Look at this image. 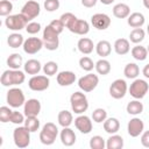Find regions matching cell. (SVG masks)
Segmentation results:
<instances>
[{
    "instance_id": "e0dca14e",
    "label": "cell",
    "mask_w": 149,
    "mask_h": 149,
    "mask_svg": "<svg viewBox=\"0 0 149 149\" xmlns=\"http://www.w3.org/2000/svg\"><path fill=\"white\" fill-rule=\"evenodd\" d=\"M144 130V123L140 118H133L129 120L128 125H127V132L129 134V136L132 137H137L140 136Z\"/></svg>"
},
{
    "instance_id": "60d3db41",
    "label": "cell",
    "mask_w": 149,
    "mask_h": 149,
    "mask_svg": "<svg viewBox=\"0 0 149 149\" xmlns=\"http://www.w3.org/2000/svg\"><path fill=\"white\" fill-rule=\"evenodd\" d=\"M79 66H80V69H83L84 71L90 72V71H92V70L94 69L95 63H93V61H92L90 57L84 56V57H81V58L79 59Z\"/></svg>"
},
{
    "instance_id": "b9f144b4",
    "label": "cell",
    "mask_w": 149,
    "mask_h": 149,
    "mask_svg": "<svg viewBox=\"0 0 149 149\" xmlns=\"http://www.w3.org/2000/svg\"><path fill=\"white\" fill-rule=\"evenodd\" d=\"M13 10V3L10 0H1L0 1V15L1 16H8L10 15Z\"/></svg>"
},
{
    "instance_id": "bcb514c9",
    "label": "cell",
    "mask_w": 149,
    "mask_h": 149,
    "mask_svg": "<svg viewBox=\"0 0 149 149\" xmlns=\"http://www.w3.org/2000/svg\"><path fill=\"white\" fill-rule=\"evenodd\" d=\"M61 21L64 23V26L68 28L76 19H77V16L74 15V14H72V13H70V12H66V13H64V14H62L61 15Z\"/></svg>"
},
{
    "instance_id": "f35d334b",
    "label": "cell",
    "mask_w": 149,
    "mask_h": 149,
    "mask_svg": "<svg viewBox=\"0 0 149 149\" xmlns=\"http://www.w3.org/2000/svg\"><path fill=\"white\" fill-rule=\"evenodd\" d=\"M24 126L31 132H37L38 128H40V120L37 116H26V120H24Z\"/></svg>"
},
{
    "instance_id": "44dd1931",
    "label": "cell",
    "mask_w": 149,
    "mask_h": 149,
    "mask_svg": "<svg viewBox=\"0 0 149 149\" xmlns=\"http://www.w3.org/2000/svg\"><path fill=\"white\" fill-rule=\"evenodd\" d=\"M77 48L78 50L83 54V55H90L93 49H95V45L93 44V41L88 37H81L78 40L77 43Z\"/></svg>"
},
{
    "instance_id": "9f6ffc18",
    "label": "cell",
    "mask_w": 149,
    "mask_h": 149,
    "mask_svg": "<svg viewBox=\"0 0 149 149\" xmlns=\"http://www.w3.org/2000/svg\"><path fill=\"white\" fill-rule=\"evenodd\" d=\"M147 50H148V54H149V44H148V47H147Z\"/></svg>"
},
{
    "instance_id": "3957f363",
    "label": "cell",
    "mask_w": 149,
    "mask_h": 149,
    "mask_svg": "<svg viewBox=\"0 0 149 149\" xmlns=\"http://www.w3.org/2000/svg\"><path fill=\"white\" fill-rule=\"evenodd\" d=\"M70 105H71V109L72 112H74L76 114H83L84 112L87 111L88 108V100L86 98V95L84 94V92L77 91L74 93L71 94L70 97Z\"/></svg>"
},
{
    "instance_id": "52a82bcc",
    "label": "cell",
    "mask_w": 149,
    "mask_h": 149,
    "mask_svg": "<svg viewBox=\"0 0 149 149\" xmlns=\"http://www.w3.org/2000/svg\"><path fill=\"white\" fill-rule=\"evenodd\" d=\"M7 104L13 107V108H19L21 106L24 105L26 102V97L24 93L21 88L19 87H10L7 92V97H6Z\"/></svg>"
},
{
    "instance_id": "8d00e7d4",
    "label": "cell",
    "mask_w": 149,
    "mask_h": 149,
    "mask_svg": "<svg viewBox=\"0 0 149 149\" xmlns=\"http://www.w3.org/2000/svg\"><path fill=\"white\" fill-rule=\"evenodd\" d=\"M42 70H43L44 74H47L48 77L55 76L58 72V64L56 62H54V61H49L42 66Z\"/></svg>"
},
{
    "instance_id": "f1b7e54d",
    "label": "cell",
    "mask_w": 149,
    "mask_h": 149,
    "mask_svg": "<svg viewBox=\"0 0 149 149\" xmlns=\"http://www.w3.org/2000/svg\"><path fill=\"white\" fill-rule=\"evenodd\" d=\"M143 108H144L143 107V104L139 99H135V100H132V101H129L127 104L126 111H127L128 114L136 116V115H139V114H141L143 112Z\"/></svg>"
},
{
    "instance_id": "484cf974",
    "label": "cell",
    "mask_w": 149,
    "mask_h": 149,
    "mask_svg": "<svg viewBox=\"0 0 149 149\" xmlns=\"http://www.w3.org/2000/svg\"><path fill=\"white\" fill-rule=\"evenodd\" d=\"M113 15L118 19H126L130 15V7L123 2L116 3L113 7Z\"/></svg>"
},
{
    "instance_id": "c3c4849f",
    "label": "cell",
    "mask_w": 149,
    "mask_h": 149,
    "mask_svg": "<svg viewBox=\"0 0 149 149\" xmlns=\"http://www.w3.org/2000/svg\"><path fill=\"white\" fill-rule=\"evenodd\" d=\"M52 28H54V30H56L58 34H61L63 30H64V28H65V26H64V23L61 21V19H57V20H52L50 23H49Z\"/></svg>"
},
{
    "instance_id": "ffe728a7",
    "label": "cell",
    "mask_w": 149,
    "mask_h": 149,
    "mask_svg": "<svg viewBox=\"0 0 149 149\" xmlns=\"http://www.w3.org/2000/svg\"><path fill=\"white\" fill-rule=\"evenodd\" d=\"M57 83L59 86H70L76 81V74L72 71H61L57 73Z\"/></svg>"
},
{
    "instance_id": "7a4b0ae2",
    "label": "cell",
    "mask_w": 149,
    "mask_h": 149,
    "mask_svg": "<svg viewBox=\"0 0 149 149\" xmlns=\"http://www.w3.org/2000/svg\"><path fill=\"white\" fill-rule=\"evenodd\" d=\"M58 36H59V34L56 30H54V28L50 24H48L43 29V36H42L44 48L49 51L57 50L59 47V37Z\"/></svg>"
},
{
    "instance_id": "d4e9b609",
    "label": "cell",
    "mask_w": 149,
    "mask_h": 149,
    "mask_svg": "<svg viewBox=\"0 0 149 149\" xmlns=\"http://www.w3.org/2000/svg\"><path fill=\"white\" fill-rule=\"evenodd\" d=\"M114 51L120 56H123V55L128 54L130 51L129 41L127 38H118L114 42Z\"/></svg>"
},
{
    "instance_id": "83f0119b",
    "label": "cell",
    "mask_w": 149,
    "mask_h": 149,
    "mask_svg": "<svg viewBox=\"0 0 149 149\" xmlns=\"http://www.w3.org/2000/svg\"><path fill=\"white\" fill-rule=\"evenodd\" d=\"M106 148L107 149H122L123 148V139L121 135L112 134L106 140Z\"/></svg>"
},
{
    "instance_id": "ee69618b",
    "label": "cell",
    "mask_w": 149,
    "mask_h": 149,
    "mask_svg": "<svg viewBox=\"0 0 149 149\" xmlns=\"http://www.w3.org/2000/svg\"><path fill=\"white\" fill-rule=\"evenodd\" d=\"M24 120H26V115L24 114H22L21 112H19V111H13V113H12V115H10V119H9V121L12 122V123H14V125H22V123H24Z\"/></svg>"
},
{
    "instance_id": "f546056e",
    "label": "cell",
    "mask_w": 149,
    "mask_h": 149,
    "mask_svg": "<svg viewBox=\"0 0 149 149\" xmlns=\"http://www.w3.org/2000/svg\"><path fill=\"white\" fill-rule=\"evenodd\" d=\"M57 121H58V125L62 126V127H70L71 123L73 122V115H72L71 112H69L66 109H63L58 113Z\"/></svg>"
},
{
    "instance_id": "836d02e7",
    "label": "cell",
    "mask_w": 149,
    "mask_h": 149,
    "mask_svg": "<svg viewBox=\"0 0 149 149\" xmlns=\"http://www.w3.org/2000/svg\"><path fill=\"white\" fill-rule=\"evenodd\" d=\"M95 71L98 72V74H101V76H106L111 72V63L105 59V58H101L99 59L97 63H95V66H94Z\"/></svg>"
},
{
    "instance_id": "8992f818",
    "label": "cell",
    "mask_w": 149,
    "mask_h": 149,
    "mask_svg": "<svg viewBox=\"0 0 149 149\" xmlns=\"http://www.w3.org/2000/svg\"><path fill=\"white\" fill-rule=\"evenodd\" d=\"M129 94L134 98V99H142L146 97V94L148 93L149 91V84L144 80V79H140V78H136L134 79V81L130 84L129 88Z\"/></svg>"
},
{
    "instance_id": "1f68e13d",
    "label": "cell",
    "mask_w": 149,
    "mask_h": 149,
    "mask_svg": "<svg viewBox=\"0 0 149 149\" xmlns=\"http://www.w3.org/2000/svg\"><path fill=\"white\" fill-rule=\"evenodd\" d=\"M123 74L128 79H136L140 74V68L136 63H128L123 69Z\"/></svg>"
},
{
    "instance_id": "603a6c76",
    "label": "cell",
    "mask_w": 149,
    "mask_h": 149,
    "mask_svg": "<svg viewBox=\"0 0 149 149\" xmlns=\"http://www.w3.org/2000/svg\"><path fill=\"white\" fill-rule=\"evenodd\" d=\"M102 126H104V130L109 135L116 134L120 129V121L116 118H107L102 122Z\"/></svg>"
},
{
    "instance_id": "e575fe53",
    "label": "cell",
    "mask_w": 149,
    "mask_h": 149,
    "mask_svg": "<svg viewBox=\"0 0 149 149\" xmlns=\"http://www.w3.org/2000/svg\"><path fill=\"white\" fill-rule=\"evenodd\" d=\"M130 52H132V56L136 59V61H144L147 57H148V50H147V48L146 47H143V45H140V44H137V45H135L132 50H130Z\"/></svg>"
},
{
    "instance_id": "4fadbf2b",
    "label": "cell",
    "mask_w": 149,
    "mask_h": 149,
    "mask_svg": "<svg viewBox=\"0 0 149 149\" xmlns=\"http://www.w3.org/2000/svg\"><path fill=\"white\" fill-rule=\"evenodd\" d=\"M43 47H44L43 40H41L38 37H28L27 40H24V43L22 45L23 51L26 54H28V55L37 54Z\"/></svg>"
},
{
    "instance_id": "30bf717a",
    "label": "cell",
    "mask_w": 149,
    "mask_h": 149,
    "mask_svg": "<svg viewBox=\"0 0 149 149\" xmlns=\"http://www.w3.org/2000/svg\"><path fill=\"white\" fill-rule=\"evenodd\" d=\"M99 84V77L94 73H87L78 79V86L83 92H92Z\"/></svg>"
},
{
    "instance_id": "5bb4252c",
    "label": "cell",
    "mask_w": 149,
    "mask_h": 149,
    "mask_svg": "<svg viewBox=\"0 0 149 149\" xmlns=\"http://www.w3.org/2000/svg\"><path fill=\"white\" fill-rule=\"evenodd\" d=\"M111 17L105 13H97L91 16V24L98 30H105L111 26Z\"/></svg>"
},
{
    "instance_id": "277c9868",
    "label": "cell",
    "mask_w": 149,
    "mask_h": 149,
    "mask_svg": "<svg viewBox=\"0 0 149 149\" xmlns=\"http://www.w3.org/2000/svg\"><path fill=\"white\" fill-rule=\"evenodd\" d=\"M58 135V128L54 122H47L40 132V141L44 146H51L55 143Z\"/></svg>"
},
{
    "instance_id": "8fae6325",
    "label": "cell",
    "mask_w": 149,
    "mask_h": 149,
    "mask_svg": "<svg viewBox=\"0 0 149 149\" xmlns=\"http://www.w3.org/2000/svg\"><path fill=\"white\" fill-rule=\"evenodd\" d=\"M40 12H41V6L40 3L36 1V0H29L27 1L22 9H21V14L30 22L31 20H34L35 17H37L40 15Z\"/></svg>"
},
{
    "instance_id": "f6af8a7d",
    "label": "cell",
    "mask_w": 149,
    "mask_h": 149,
    "mask_svg": "<svg viewBox=\"0 0 149 149\" xmlns=\"http://www.w3.org/2000/svg\"><path fill=\"white\" fill-rule=\"evenodd\" d=\"M43 6L47 12H55L59 8L61 3H59V0H44Z\"/></svg>"
},
{
    "instance_id": "ab89813d",
    "label": "cell",
    "mask_w": 149,
    "mask_h": 149,
    "mask_svg": "<svg viewBox=\"0 0 149 149\" xmlns=\"http://www.w3.org/2000/svg\"><path fill=\"white\" fill-rule=\"evenodd\" d=\"M107 119V112L104 108H95L92 112V120L95 123H102Z\"/></svg>"
},
{
    "instance_id": "d6986e66",
    "label": "cell",
    "mask_w": 149,
    "mask_h": 149,
    "mask_svg": "<svg viewBox=\"0 0 149 149\" xmlns=\"http://www.w3.org/2000/svg\"><path fill=\"white\" fill-rule=\"evenodd\" d=\"M59 137H61V142L65 146V147H71L76 143L77 136L76 133L73 132V129H71L70 127H63V129L59 133Z\"/></svg>"
},
{
    "instance_id": "ac0fdd59",
    "label": "cell",
    "mask_w": 149,
    "mask_h": 149,
    "mask_svg": "<svg viewBox=\"0 0 149 149\" xmlns=\"http://www.w3.org/2000/svg\"><path fill=\"white\" fill-rule=\"evenodd\" d=\"M68 29L77 35H86L90 31V23L86 20H81V19H76L69 27Z\"/></svg>"
},
{
    "instance_id": "7bdbcfd3",
    "label": "cell",
    "mask_w": 149,
    "mask_h": 149,
    "mask_svg": "<svg viewBox=\"0 0 149 149\" xmlns=\"http://www.w3.org/2000/svg\"><path fill=\"white\" fill-rule=\"evenodd\" d=\"M13 111L10 109V106H1L0 107V121L2 123L5 122H9V119H10V115H12Z\"/></svg>"
},
{
    "instance_id": "7402d4cb",
    "label": "cell",
    "mask_w": 149,
    "mask_h": 149,
    "mask_svg": "<svg viewBox=\"0 0 149 149\" xmlns=\"http://www.w3.org/2000/svg\"><path fill=\"white\" fill-rule=\"evenodd\" d=\"M23 69L26 73L35 76V74H38V72L42 70V64L40 63V61L31 58V59H28L23 64Z\"/></svg>"
},
{
    "instance_id": "d590c367",
    "label": "cell",
    "mask_w": 149,
    "mask_h": 149,
    "mask_svg": "<svg viewBox=\"0 0 149 149\" xmlns=\"http://www.w3.org/2000/svg\"><path fill=\"white\" fill-rule=\"evenodd\" d=\"M144 37H146V31L142 28H134L129 34V41L135 44H139L140 42H142Z\"/></svg>"
},
{
    "instance_id": "816d5d0a",
    "label": "cell",
    "mask_w": 149,
    "mask_h": 149,
    "mask_svg": "<svg viewBox=\"0 0 149 149\" xmlns=\"http://www.w3.org/2000/svg\"><path fill=\"white\" fill-rule=\"evenodd\" d=\"M142 73H143V76H144L146 78L149 79V64H146V65H144V68L142 69Z\"/></svg>"
},
{
    "instance_id": "7c38bea8",
    "label": "cell",
    "mask_w": 149,
    "mask_h": 149,
    "mask_svg": "<svg viewBox=\"0 0 149 149\" xmlns=\"http://www.w3.org/2000/svg\"><path fill=\"white\" fill-rule=\"evenodd\" d=\"M128 91V86L126 80L115 79L109 86V95L113 99H122Z\"/></svg>"
},
{
    "instance_id": "5b68a950",
    "label": "cell",
    "mask_w": 149,
    "mask_h": 149,
    "mask_svg": "<svg viewBox=\"0 0 149 149\" xmlns=\"http://www.w3.org/2000/svg\"><path fill=\"white\" fill-rule=\"evenodd\" d=\"M30 130L23 125V126H19L14 129L13 132V141H14V144L20 148V149H23V148H27L29 144H30Z\"/></svg>"
},
{
    "instance_id": "2e32d148",
    "label": "cell",
    "mask_w": 149,
    "mask_h": 149,
    "mask_svg": "<svg viewBox=\"0 0 149 149\" xmlns=\"http://www.w3.org/2000/svg\"><path fill=\"white\" fill-rule=\"evenodd\" d=\"M41 102L38 99H28L23 105V114L26 116H37L41 112Z\"/></svg>"
},
{
    "instance_id": "681fc988",
    "label": "cell",
    "mask_w": 149,
    "mask_h": 149,
    "mask_svg": "<svg viewBox=\"0 0 149 149\" xmlns=\"http://www.w3.org/2000/svg\"><path fill=\"white\" fill-rule=\"evenodd\" d=\"M141 144L146 148H149V130H146L141 134Z\"/></svg>"
},
{
    "instance_id": "f907efd6",
    "label": "cell",
    "mask_w": 149,
    "mask_h": 149,
    "mask_svg": "<svg viewBox=\"0 0 149 149\" xmlns=\"http://www.w3.org/2000/svg\"><path fill=\"white\" fill-rule=\"evenodd\" d=\"M80 2H81V5H83L84 7H86V8H92V7H94V6L97 5L98 0H80Z\"/></svg>"
},
{
    "instance_id": "6da1fadb",
    "label": "cell",
    "mask_w": 149,
    "mask_h": 149,
    "mask_svg": "<svg viewBox=\"0 0 149 149\" xmlns=\"http://www.w3.org/2000/svg\"><path fill=\"white\" fill-rule=\"evenodd\" d=\"M26 72L21 71V70H13V69H8L6 71L2 72L1 78H0V83L2 86L5 87H9V86H17L24 83L26 80Z\"/></svg>"
},
{
    "instance_id": "4316f807",
    "label": "cell",
    "mask_w": 149,
    "mask_h": 149,
    "mask_svg": "<svg viewBox=\"0 0 149 149\" xmlns=\"http://www.w3.org/2000/svg\"><path fill=\"white\" fill-rule=\"evenodd\" d=\"M111 51H112V45L106 40H101V41H99L95 44V52L98 54V56H100L102 58L109 56L111 55Z\"/></svg>"
},
{
    "instance_id": "7dc6e473",
    "label": "cell",
    "mask_w": 149,
    "mask_h": 149,
    "mask_svg": "<svg viewBox=\"0 0 149 149\" xmlns=\"http://www.w3.org/2000/svg\"><path fill=\"white\" fill-rule=\"evenodd\" d=\"M26 31L28 33V34H30V35H35V34H37L40 30H41V24L38 23V22H34V21H30L27 26H26Z\"/></svg>"
},
{
    "instance_id": "4dcf8cb0",
    "label": "cell",
    "mask_w": 149,
    "mask_h": 149,
    "mask_svg": "<svg viewBox=\"0 0 149 149\" xmlns=\"http://www.w3.org/2000/svg\"><path fill=\"white\" fill-rule=\"evenodd\" d=\"M7 65L9 69L13 70H20V68L23 65V58L20 54H10L7 58Z\"/></svg>"
},
{
    "instance_id": "f5cc1de1",
    "label": "cell",
    "mask_w": 149,
    "mask_h": 149,
    "mask_svg": "<svg viewBox=\"0 0 149 149\" xmlns=\"http://www.w3.org/2000/svg\"><path fill=\"white\" fill-rule=\"evenodd\" d=\"M102 5H111V3H113L115 0H99Z\"/></svg>"
},
{
    "instance_id": "d6a6232c",
    "label": "cell",
    "mask_w": 149,
    "mask_h": 149,
    "mask_svg": "<svg viewBox=\"0 0 149 149\" xmlns=\"http://www.w3.org/2000/svg\"><path fill=\"white\" fill-rule=\"evenodd\" d=\"M7 43H8V45H9L10 48L16 49V48H20V47L23 45L24 38H23V36H22L21 34H19V33H13V34H10V35L7 37Z\"/></svg>"
},
{
    "instance_id": "74e56055",
    "label": "cell",
    "mask_w": 149,
    "mask_h": 149,
    "mask_svg": "<svg viewBox=\"0 0 149 149\" xmlns=\"http://www.w3.org/2000/svg\"><path fill=\"white\" fill-rule=\"evenodd\" d=\"M90 148L91 149H105L106 141L100 135H94L90 139Z\"/></svg>"
},
{
    "instance_id": "db71d44e",
    "label": "cell",
    "mask_w": 149,
    "mask_h": 149,
    "mask_svg": "<svg viewBox=\"0 0 149 149\" xmlns=\"http://www.w3.org/2000/svg\"><path fill=\"white\" fill-rule=\"evenodd\" d=\"M143 6H144L147 9H149V0H143Z\"/></svg>"
},
{
    "instance_id": "9a60e30c",
    "label": "cell",
    "mask_w": 149,
    "mask_h": 149,
    "mask_svg": "<svg viewBox=\"0 0 149 149\" xmlns=\"http://www.w3.org/2000/svg\"><path fill=\"white\" fill-rule=\"evenodd\" d=\"M74 126L81 133V134H90L92 128H93V123H92V119L87 115H83L79 114L76 119H74Z\"/></svg>"
},
{
    "instance_id": "ba28073f",
    "label": "cell",
    "mask_w": 149,
    "mask_h": 149,
    "mask_svg": "<svg viewBox=\"0 0 149 149\" xmlns=\"http://www.w3.org/2000/svg\"><path fill=\"white\" fill-rule=\"evenodd\" d=\"M29 23V21L20 13V14H13V15H8L5 19V26L6 28H8L9 30L13 31H19L23 28H26V26Z\"/></svg>"
},
{
    "instance_id": "11a10c76",
    "label": "cell",
    "mask_w": 149,
    "mask_h": 149,
    "mask_svg": "<svg viewBox=\"0 0 149 149\" xmlns=\"http://www.w3.org/2000/svg\"><path fill=\"white\" fill-rule=\"evenodd\" d=\"M147 33L149 34V23H148V26H147Z\"/></svg>"
},
{
    "instance_id": "cb8c5ba5",
    "label": "cell",
    "mask_w": 149,
    "mask_h": 149,
    "mask_svg": "<svg viewBox=\"0 0 149 149\" xmlns=\"http://www.w3.org/2000/svg\"><path fill=\"white\" fill-rule=\"evenodd\" d=\"M146 22L144 15L140 12H134L127 17V23L132 28H141Z\"/></svg>"
},
{
    "instance_id": "9c48e42d",
    "label": "cell",
    "mask_w": 149,
    "mask_h": 149,
    "mask_svg": "<svg viewBox=\"0 0 149 149\" xmlns=\"http://www.w3.org/2000/svg\"><path fill=\"white\" fill-rule=\"evenodd\" d=\"M49 85H50V80H49V77L47 74H44V76L35 74L28 80V87L35 92L45 91L49 87Z\"/></svg>"
}]
</instances>
